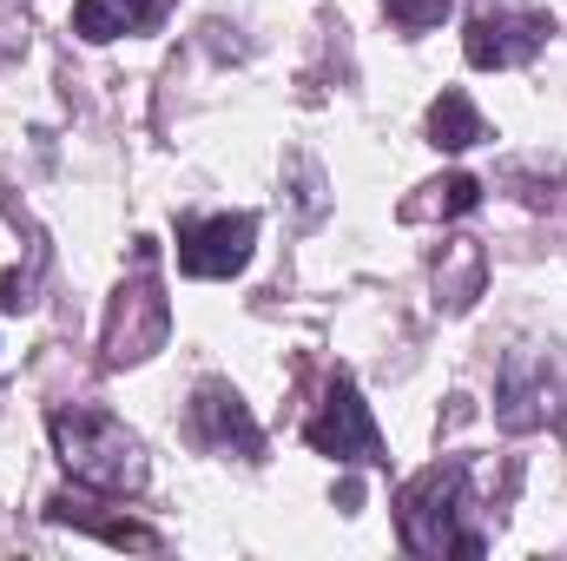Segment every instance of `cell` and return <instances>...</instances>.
Wrapping results in <instances>:
<instances>
[{"mask_svg":"<svg viewBox=\"0 0 567 561\" xmlns=\"http://www.w3.org/2000/svg\"><path fill=\"white\" fill-rule=\"evenodd\" d=\"M258 218L251 212H218V218H185L178 225V272L185 278H231L251 265Z\"/></svg>","mask_w":567,"mask_h":561,"instance_id":"cell-7","label":"cell"},{"mask_svg":"<svg viewBox=\"0 0 567 561\" xmlns=\"http://www.w3.org/2000/svg\"><path fill=\"white\" fill-rule=\"evenodd\" d=\"M468 509V469L462 462H429L423 476L396 496V529L410 555H482L488 542L462 529Z\"/></svg>","mask_w":567,"mask_h":561,"instance_id":"cell-2","label":"cell"},{"mask_svg":"<svg viewBox=\"0 0 567 561\" xmlns=\"http://www.w3.org/2000/svg\"><path fill=\"white\" fill-rule=\"evenodd\" d=\"M152 245H140V278L120 284V297H113V317H106V364H145L158 344H165V324H172V310H165V297H158V284H152Z\"/></svg>","mask_w":567,"mask_h":561,"instance_id":"cell-6","label":"cell"},{"mask_svg":"<svg viewBox=\"0 0 567 561\" xmlns=\"http://www.w3.org/2000/svg\"><path fill=\"white\" fill-rule=\"evenodd\" d=\"M47 429H53V449H60V462H66L73 482H86L100 496H133V489H145V449L120 417H106L93 404H60L47 417Z\"/></svg>","mask_w":567,"mask_h":561,"instance_id":"cell-1","label":"cell"},{"mask_svg":"<svg viewBox=\"0 0 567 561\" xmlns=\"http://www.w3.org/2000/svg\"><path fill=\"white\" fill-rule=\"evenodd\" d=\"M53 522H73V529H93L100 542H113V549H158V536L140 529V522H120V516H93L86 502H73V496H60L53 509H47Z\"/></svg>","mask_w":567,"mask_h":561,"instance_id":"cell-11","label":"cell"},{"mask_svg":"<svg viewBox=\"0 0 567 561\" xmlns=\"http://www.w3.org/2000/svg\"><path fill=\"white\" fill-rule=\"evenodd\" d=\"M303 436H310V449L330 456V462H383V429H377L370 404L357 397L350 377H337V384L323 390V404H317V417L303 422Z\"/></svg>","mask_w":567,"mask_h":561,"instance_id":"cell-5","label":"cell"},{"mask_svg":"<svg viewBox=\"0 0 567 561\" xmlns=\"http://www.w3.org/2000/svg\"><path fill=\"white\" fill-rule=\"evenodd\" d=\"M192 436L205 449H218V456H258L265 449V429L251 417V404L231 384H218V377H205L192 390Z\"/></svg>","mask_w":567,"mask_h":561,"instance_id":"cell-8","label":"cell"},{"mask_svg":"<svg viewBox=\"0 0 567 561\" xmlns=\"http://www.w3.org/2000/svg\"><path fill=\"white\" fill-rule=\"evenodd\" d=\"M423 192L429 198H410L403 218H462V212L482 205V185H475L468 172H449V178H435V185H423Z\"/></svg>","mask_w":567,"mask_h":561,"instance_id":"cell-12","label":"cell"},{"mask_svg":"<svg viewBox=\"0 0 567 561\" xmlns=\"http://www.w3.org/2000/svg\"><path fill=\"white\" fill-rule=\"evenodd\" d=\"M383 7H390L403 27H435V20L449 13V0H383Z\"/></svg>","mask_w":567,"mask_h":561,"instance_id":"cell-13","label":"cell"},{"mask_svg":"<svg viewBox=\"0 0 567 561\" xmlns=\"http://www.w3.org/2000/svg\"><path fill=\"white\" fill-rule=\"evenodd\" d=\"M548 33H555V20L528 0H475V13L462 27V53L482 73H508V67L535 60L548 47Z\"/></svg>","mask_w":567,"mask_h":561,"instance_id":"cell-4","label":"cell"},{"mask_svg":"<svg viewBox=\"0 0 567 561\" xmlns=\"http://www.w3.org/2000/svg\"><path fill=\"white\" fill-rule=\"evenodd\" d=\"M429 140L442 145V152H468V145L488 140V120L468 106V93H442L429 106Z\"/></svg>","mask_w":567,"mask_h":561,"instance_id":"cell-10","label":"cell"},{"mask_svg":"<svg viewBox=\"0 0 567 561\" xmlns=\"http://www.w3.org/2000/svg\"><path fill=\"white\" fill-rule=\"evenodd\" d=\"M145 20H152V0H80L73 7L80 40H120V33H140Z\"/></svg>","mask_w":567,"mask_h":561,"instance_id":"cell-9","label":"cell"},{"mask_svg":"<svg viewBox=\"0 0 567 561\" xmlns=\"http://www.w3.org/2000/svg\"><path fill=\"white\" fill-rule=\"evenodd\" d=\"M561 417H567V350L515 344L508 364H502V384H495V422L508 436H528V429H548Z\"/></svg>","mask_w":567,"mask_h":561,"instance_id":"cell-3","label":"cell"}]
</instances>
